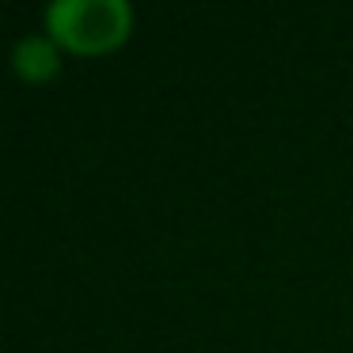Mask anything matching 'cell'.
Returning a JSON list of instances; mask_svg holds the SVG:
<instances>
[{"instance_id":"6da1fadb","label":"cell","mask_w":353,"mask_h":353,"mask_svg":"<svg viewBox=\"0 0 353 353\" xmlns=\"http://www.w3.org/2000/svg\"><path fill=\"white\" fill-rule=\"evenodd\" d=\"M46 34L69 54L103 57L133 34V8L125 0H54Z\"/></svg>"},{"instance_id":"7a4b0ae2","label":"cell","mask_w":353,"mask_h":353,"mask_svg":"<svg viewBox=\"0 0 353 353\" xmlns=\"http://www.w3.org/2000/svg\"><path fill=\"white\" fill-rule=\"evenodd\" d=\"M12 65H16L19 80L27 84H46L61 72V46L50 34H23L12 50Z\"/></svg>"}]
</instances>
